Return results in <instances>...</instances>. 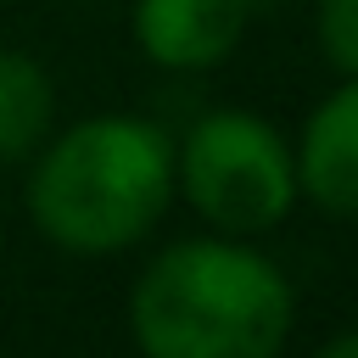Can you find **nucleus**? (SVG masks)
I'll return each mask as SVG.
<instances>
[{
    "instance_id": "f257e3e1",
    "label": "nucleus",
    "mask_w": 358,
    "mask_h": 358,
    "mask_svg": "<svg viewBox=\"0 0 358 358\" xmlns=\"http://www.w3.org/2000/svg\"><path fill=\"white\" fill-rule=\"evenodd\" d=\"M291 319V280L241 235L173 241L129 291L140 358H280Z\"/></svg>"
},
{
    "instance_id": "f03ea898",
    "label": "nucleus",
    "mask_w": 358,
    "mask_h": 358,
    "mask_svg": "<svg viewBox=\"0 0 358 358\" xmlns=\"http://www.w3.org/2000/svg\"><path fill=\"white\" fill-rule=\"evenodd\" d=\"M173 201V145L157 123L101 112L45 145L28 173V213L62 252L106 257L134 246Z\"/></svg>"
},
{
    "instance_id": "7ed1b4c3",
    "label": "nucleus",
    "mask_w": 358,
    "mask_h": 358,
    "mask_svg": "<svg viewBox=\"0 0 358 358\" xmlns=\"http://www.w3.org/2000/svg\"><path fill=\"white\" fill-rule=\"evenodd\" d=\"M173 190L218 235H263L296 207V157L257 112H207L173 151Z\"/></svg>"
},
{
    "instance_id": "20e7f679",
    "label": "nucleus",
    "mask_w": 358,
    "mask_h": 358,
    "mask_svg": "<svg viewBox=\"0 0 358 358\" xmlns=\"http://www.w3.org/2000/svg\"><path fill=\"white\" fill-rule=\"evenodd\" d=\"M252 0H134V45L168 73L218 67L246 34Z\"/></svg>"
},
{
    "instance_id": "39448f33",
    "label": "nucleus",
    "mask_w": 358,
    "mask_h": 358,
    "mask_svg": "<svg viewBox=\"0 0 358 358\" xmlns=\"http://www.w3.org/2000/svg\"><path fill=\"white\" fill-rule=\"evenodd\" d=\"M296 196L330 218H358V78L330 90L296 140Z\"/></svg>"
},
{
    "instance_id": "423d86ee",
    "label": "nucleus",
    "mask_w": 358,
    "mask_h": 358,
    "mask_svg": "<svg viewBox=\"0 0 358 358\" xmlns=\"http://www.w3.org/2000/svg\"><path fill=\"white\" fill-rule=\"evenodd\" d=\"M50 112H56L50 73H45L28 50L0 45V162L28 157V151L45 140Z\"/></svg>"
},
{
    "instance_id": "0eeeda50",
    "label": "nucleus",
    "mask_w": 358,
    "mask_h": 358,
    "mask_svg": "<svg viewBox=\"0 0 358 358\" xmlns=\"http://www.w3.org/2000/svg\"><path fill=\"white\" fill-rule=\"evenodd\" d=\"M319 50L341 78H358V0H319Z\"/></svg>"
},
{
    "instance_id": "6e6552de",
    "label": "nucleus",
    "mask_w": 358,
    "mask_h": 358,
    "mask_svg": "<svg viewBox=\"0 0 358 358\" xmlns=\"http://www.w3.org/2000/svg\"><path fill=\"white\" fill-rule=\"evenodd\" d=\"M313 358H358V330H341V336H330Z\"/></svg>"
}]
</instances>
